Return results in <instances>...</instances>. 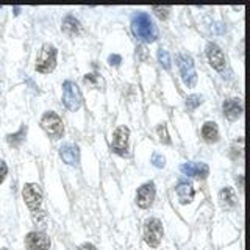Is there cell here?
I'll return each mask as SVG.
<instances>
[{
  "label": "cell",
  "instance_id": "1",
  "mask_svg": "<svg viewBox=\"0 0 250 250\" xmlns=\"http://www.w3.org/2000/svg\"><path fill=\"white\" fill-rule=\"evenodd\" d=\"M131 31L138 41L144 44L155 42L158 39V27L155 25L150 14L144 11H138L131 16Z\"/></svg>",
  "mask_w": 250,
  "mask_h": 250
},
{
  "label": "cell",
  "instance_id": "2",
  "mask_svg": "<svg viewBox=\"0 0 250 250\" xmlns=\"http://www.w3.org/2000/svg\"><path fill=\"white\" fill-rule=\"evenodd\" d=\"M57 55H58L57 47L53 44H49V42L42 44L41 50H39L36 57V64H35L36 72L39 74L53 72L55 67H57Z\"/></svg>",
  "mask_w": 250,
  "mask_h": 250
},
{
  "label": "cell",
  "instance_id": "3",
  "mask_svg": "<svg viewBox=\"0 0 250 250\" xmlns=\"http://www.w3.org/2000/svg\"><path fill=\"white\" fill-rule=\"evenodd\" d=\"M41 128L47 133V136L52 138L53 141H58L64 136V124L60 117L58 113L55 111H45L39 121Z\"/></svg>",
  "mask_w": 250,
  "mask_h": 250
},
{
  "label": "cell",
  "instance_id": "4",
  "mask_svg": "<svg viewBox=\"0 0 250 250\" xmlns=\"http://www.w3.org/2000/svg\"><path fill=\"white\" fill-rule=\"evenodd\" d=\"M175 62L180 70V75H182L183 83L188 88H194L197 84V72H195L194 58L188 53H178L175 57Z\"/></svg>",
  "mask_w": 250,
  "mask_h": 250
},
{
  "label": "cell",
  "instance_id": "5",
  "mask_svg": "<svg viewBox=\"0 0 250 250\" xmlns=\"http://www.w3.org/2000/svg\"><path fill=\"white\" fill-rule=\"evenodd\" d=\"M62 105L69 111H77L83 105V96L80 88L72 80H66L62 83Z\"/></svg>",
  "mask_w": 250,
  "mask_h": 250
},
{
  "label": "cell",
  "instance_id": "6",
  "mask_svg": "<svg viewBox=\"0 0 250 250\" xmlns=\"http://www.w3.org/2000/svg\"><path fill=\"white\" fill-rule=\"evenodd\" d=\"M164 236L163 224L160 219L150 217L144 222V241L148 247L156 249L161 244V239Z\"/></svg>",
  "mask_w": 250,
  "mask_h": 250
},
{
  "label": "cell",
  "instance_id": "7",
  "mask_svg": "<svg viewBox=\"0 0 250 250\" xmlns=\"http://www.w3.org/2000/svg\"><path fill=\"white\" fill-rule=\"evenodd\" d=\"M128 138H130V128L127 125H119L111 138V150L121 156H128Z\"/></svg>",
  "mask_w": 250,
  "mask_h": 250
},
{
  "label": "cell",
  "instance_id": "8",
  "mask_svg": "<svg viewBox=\"0 0 250 250\" xmlns=\"http://www.w3.org/2000/svg\"><path fill=\"white\" fill-rule=\"evenodd\" d=\"M22 197H23V202H25V205L31 211L39 209V207H41V203H42L41 186L38 183H27L22 189Z\"/></svg>",
  "mask_w": 250,
  "mask_h": 250
},
{
  "label": "cell",
  "instance_id": "9",
  "mask_svg": "<svg viewBox=\"0 0 250 250\" xmlns=\"http://www.w3.org/2000/svg\"><path fill=\"white\" fill-rule=\"evenodd\" d=\"M156 189H155V183L153 182H147L144 185H141L136 191V203L139 208L147 209L152 207V203L155 200Z\"/></svg>",
  "mask_w": 250,
  "mask_h": 250
},
{
  "label": "cell",
  "instance_id": "10",
  "mask_svg": "<svg viewBox=\"0 0 250 250\" xmlns=\"http://www.w3.org/2000/svg\"><path fill=\"white\" fill-rule=\"evenodd\" d=\"M205 53H207V58L209 61V64L213 69L216 70H224L225 69V64H227V61H225V55L222 52V49L219 47L217 44L214 42H208L207 47H205Z\"/></svg>",
  "mask_w": 250,
  "mask_h": 250
},
{
  "label": "cell",
  "instance_id": "11",
  "mask_svg": "<svg viewBox=\"0 0 250 250\" xmlns=\"http://www.w3.org/2000/svg\"><path fill=\"white\" fill-rule=\"evenodd\" d=\"M50 246V238L44 231H30L25 236L27 250H49Z\"/></svg>",
  "mask_w": 250,
  "mask_h": 250
},
{
  "label": "cell",
  "instance_id": "12",
  "mask_svg": "<svg viewBox=\"0 0 250 250\" xmlns=\"http://www.w3.org/2000/svg\"><path fill=\"white\" fill-rule=\"evenodd\" d=\"M182 174L186 177H194L199 180H205L209 174V167L207 163H197V161H191V163H183L180 166Z\"/></svg>",
  "mask_w": 250,
  "mask_h": 250
},
{
  "label": "cell",
  "instance_id": "13",
  "mask_svg": "<svg viewBox=\"0 0 250 250\" xmlns=\"http://www.w3.org/2000/svg\"><path fill=\"white\" fill-rule=\"evenodd\" d=\"M175 192L178 195V200L182 205H188V203H191L194 200V195H195V191H194V186L189 180L186 178H180L177 185H175Z\"/></svg>",
  "mask_w": 250,
  "mask_h": 250
},
{
  "label": "cell",
  "instance_id": "14",
  "mask_svg": "<svg viewBox=\"0 0 250 250\" xmlns=\"http://www.w3.org/2000/svg\"><path fill=\"white\" fill-rule=\"evenodd\" d=\"M60 156L67 166H77L80 161V148L74 143H64L60 147Z\"/></svg>",
  "mask_w": 250,
  "mask_h": 250
},
{
  "label": "cell",
  "instance_id": "15",
  "mask_svg": "<svg viewBox=\"0 0 250 250\" xmlns=\"http://www.w3.org/2000/svg\"><path fill=\"white\" fill-rule=\"evenodd\" d=\"M222 111H224V116L229 119L230 122H234L238 121L241 114H242V105L239 99H227L224 104H222Z\"/></svg>",
  "mask_w": 250,
  "mask_h": 250
},
{
  "label": "cell",
  "instance_id": "16",
  "mask_svg": "<svg viewBox=\"0 0 250 250\" xmlns=\"http://www.w3.org/2000/svg\"><path fill=\"white\" fill-rule=\"evenodd\" d=\"M61 30L64 35L74 38L80 33V30H82L80 21H78L74 14H66L64 18H62V22H61Z\"/></svg>",
  "mask_w": 250,
  "mask_h": 250
},
{
  "label": "cell",
  "instance_id": "17",
  "mask_svg": "<svg viewBox=\"0 0 250 250\" xmlns=\"http://www.w3.org/2000/svg\"><path fill=\"white\" fill-rule=\"evenodd\" d=\"M219 203H221V207L225 208V209L234 208V207H236V203H238L236 191H234L231 186L222 188L221 192H219Z\"/></svg>",
  "mask_w": 250,
  "mask_h": 250
},
{
  "label": "cell",
  "instance_id": "18",
  "mask_svg": "<svg viewBox=\"0 0 250 250\" xmlns=\"http://www.w3.org/2000/svg\"><path fill=\"white\" fill-rule=\"evenodd\" d=\"M202 138L205 139V143L214 144L219 141V127L213 121H208L202 125Z\"/></svg>",
  "mask_w": 250,
  "mask_h": 250
},
{
  "label": "cell",
  "instance_id": "19",
  "mask_svg": "<svg viewBox=\"0 0 250 250\" xmlns=\"http://www.w3.org/2000/svg\"><path fill=\"white\" fill-rule=\"evenodd\" d=\"M27 138V125L22 124L21 128L16 131V133H10V135H6V143L10 144L11 147L18 148L23 144V141Z\"/></svg>",
  "mask_w": 250,
  "mask_h": 250
},
{
  "label": "cell",
  "instance_id": "20",
  "mask_svg": "<svg viewBox=\"0 0 250 250\" xmlns=\"http://www.w3.org/2000/svg\"><path fill=\"white\" fill-rule=\"evenodd\" d=\"M83 83L88 86V88H94V89H100V91H104L105 89V78L99 75V74H86L83 77Z\"/></svg>",
  "mask_w": 250,
  "mask_h": 250
},
{
  "label": "cell",
  "instance_id": "21",
  "mask_svg": "<svg viewBox=\"0 0 250 250\" xmlns=\"http://www.w3.org/2000/svg\"><path fill=\"white\" fill-rule=\"evenodd\" d=\"M156 135H158L160 141L163 144H166V146H170V136H169V131H167V124L166 122H161L158 127H156Z\"/></svg>",
  "mask_w": 250,
  "mask_h": 250
},
{
  "label": "cell",
  "instance_id": "22",
  "mask_svg": "<svg viewBox=\"0 0 250 250\" xmlns=\"http://www.w3.org/2000/svg\"><path fill=\"white\" fill-rule=\"evenodd\" d=\"M202 104H203V97L199 96V94H191V96L186 97V108L189 109V111L197 109Z\"/></svg>",
  "mask_w": 250,
  "mask_h": 250
},
{
  "label": "cell",
  "instance_id": "23",
  "mask_svg": "<svg viewBox=\"0 0 250 250\" xmlns=\"http://www.w3.org/2000/svg\"><path fill=\"white\" fill-rule=\"evenodd\" d=\"M156 57H158V62H160V64H161L164 69H166V70L170 69V57H169V52H167V50L160 49V50H158V55H156Z\"/></svg>",
  "mask_w": 250,
  "mask_h": 250
},
{
  "label": "cell",
  "instance_id": "24",
  "mask_svg": "<svg viewBox=\"0 0 250 250\" xmlns=\"http://www.w3.org/2000/svg\"><path fill=\"white\" fill-rule=\"evenodd\" d=\"M150 163L153 164L155 167H158V169H163L164 166H166V158H164V156H163V155H161L160 152H153Z\"/></svg>",
  "mask_w": 250,
  "mask_h": 250
},
{
  "label": "cell",
  "instance_id": "25",
  "mask_svg": "<svg viewBox=\"0 0 250 250\" xmlns=\"http://www.w3.org/2000/svg\"><path fill=\"white\" fill-rule=\"evenodd\" d=\"M31 217H33V222L36 225H44L45 221H47V214H45V211L42 209H36L33 211V214H31Z\"/></svg>",
  "mask_w": 250,
  "mask_h": 250
},
{
  "label": "cell",
  "instance_id": "26",
  "mask_svg": "<svg viewBox=\"0 0 250 250\" xmlns=\"http://www.w3.org/2000/svg\"><path fill=\"white\" fill-rule=\"evenodd\" d=\"M152 11L158 16V18L161 21H166L167 19V16H169V11H170V8L169 6H152Z\"/></svg>",
  "mask_w": 250,
  "mask_h": 250
},
{
  "label": "cell",
  "instance_id": "27",
  "mask_svg": "<svg viewBox=\"0 0 250 250\" xmlns=\"http://www.w3.org/2000/svg\"><path fill=\"white\" fill-rule=\"evenodd\" d=\"M136 57L139 61H146L148 58V50L146 45H138L136 47Z\"/></svg>",
  "mask_w": 250,
  "mask_h": 250
},
{
  "label": "cell",
  "instance_id": "28",
  "mask_svg": "<svg viewBox=\"0 0 250 250\" xmlns=\"http://www.w3.org/2000/svg\"><path fill=\"white\" fill-rule=\"evenodd\" d=\"M121 62H122V57H121V55L111 53V55L108 57V64H109V66L117 67V66H121Z\"/></svg>",
  "mask_w": 250,
  "mask_h": 250
},
{
  "label": "cell",
  "instance_id": "29",
  "mask_svg": "<svg viewBox=\"0 0 250 250\" xmlns=\"http://www.w3.org/2000/svg\"><path fill=\"white\" fill-rule=\"evenodd\" d=\"M8 175V166L5 161H0V185L5 182V178Z\"/></svg>",
  "mask_w": 250,
  "mask_h": 250
},
{
  "label": "cell",
  "instance_id": "30",
  "mask_svg": "<svg viewBox=\"0 0 250 250\" xmlns=\"http://www.w3.org/2000/svg\"><path fill=\"white\" fill-rule=\"evenodd\" d=\"M78 250H97V247L91 244V242H84V244H82L80 247H78Z\"/></svg>",
  "mask_w": 250,
  "mask_h": 250
},
{
  "label": "cell",
  "instance_id": "31",
  "mask_svg": "<svg viewBox=\"0 0 250 250\" xmlns=\"http://www.w3.org/2000/svg\"><path fill=\"white\" fill-rule=\"evenodd\" d=\"M13 11H14L16 16H18V14L21 13V8H19V6H14V8H13Z\"/></svg>",
  "mask_w": 250,
  "mask_h": 250
},
{
  "label": "cell",
  "instance_id": "32",
  "mask_svg": "<svg viewBox=\"0 0 250 250\" xmlns=\"http://www.w3.org/2000/svg\"><path fill=\"white\" fill-rule=\"evenodd\" d=\"M0 250H10V249H6V247H3V249H0Z\"/></svg>",
  "mask_w": 250,
  "mask_h": 250
}]
</instances>
